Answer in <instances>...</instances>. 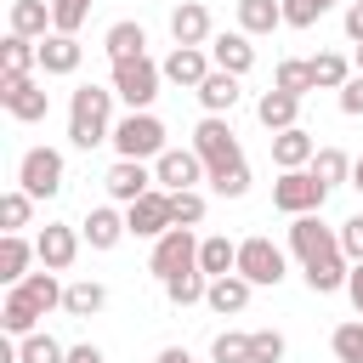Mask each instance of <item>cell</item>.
I'll list each match as a JSON object with an SVG mask.
<instances>
[{
    "instance_id": "1",
    "label": "cell",
    "mask_w": 363,
    "mask_h": 363,
    "mask_svg": "<svg viewBox=\"0 0 363 363\" xmlns=\"http://www.w3.org/2000/svg\"><path fill=\"white\" fill-rule=\"evenodd\" d=\"M68 142L74 147H102V142H113V91H102V85H79L74 96H68Z\"/></svg>"
},
{
    "instance_id": "2",
    "label": "cell",
    "mask_w": 363,
    "mask_h": 363,
    "mask_svg": "<svg viewBox=\"0 0 363 363\" xmlns=\"http://www.w3.org/2000/svg\"><path fill=\"white\" fill-rule=\"evenodd\" d=\"M159 79H164V68H159L153 57H125V62H113V96H119L130 113H147V108H153Z\"/></svg>"
},
{
    "instance_id": "3",
    "label": "cell",
    "mask_w": 363,
    "mask_h": 363,
    "mask_svg": "<svg viewBox=\"0 0 363 363\" xmlns=\"http://www.w3.org/2000/svg\"><path fill=\"white\" fill-rule=\"evenodd\" d=\"M193 153L204 159V176H216V170H227V164L244 159V147H238V136H233V125H227L221 113H204V119H199V130H193Z\"/></svg>"
},
{
    "instance_id": "4",
    "label": "cell",
    "mask_w": 363,
    "mask_h": 363,
    "mask_svg": "<svg viewBox=\"0 0 363 363\" xmlns=\"http://www.w3.org/2000/svg\"><path fill=\"white\" fill-rule=\"evenodd\" d=\"M323 199H329V187H323L312 170H284V176L272 182V204H278L284 216H318Z\"/></svg>"
},
{
    "instance_id": "5",
    "label": "cell",
    "mask_w": 363,
    "mask_h": 363,
    "mask_svg": "<svg viewBox=\"0 0 363 363\" xmlns=\"http://www.w3.org/2000/svg\"><path fill=\"white\" fill-rule=\"evenodd\" d=\"M289 250L301 255V267H323V261L346 255V250H340V233L323 227L318 216H295V221H289Z\"/></svg>"
},
{
    "instance_id": "6",
    "label": "cell",
    "mask_w": 363,
    "mask_h": 363,
    "mask_svg": "<svg viewBox=\"0 0 363 363\" xmlns=\"http://www.w3.org/2000/svg\"><path fill=\"white\" fill-rule=\"evenodd\" d=\"M113 147H119V159H159L164 153V125L153 113H125L113 125Z\"/></svg>"
},
{
    "instance_id": "7",
    "label": "cell",
    "mask_w": 363,
    "mask_h": 363,
    "mask_svg": "<svg viewBox=\"0 0 363 363\" xmlns=\"http://www.w3.org/2000/svg\"><path fill=\"white\" fill-rule=\"evenodd\" d=\"M17 187H23L28 199L62 193V153H57V147H28V153L17 159Z\"/></svg>"
},
{
    "instance_id": "8",
    "label": "cell",
    "mask_w": 363,
    "mask_h": 363,
    "mask_svg": "<svg viewBox=\"0 0 363 363\" xmlns=\"http://www.w3.org/2000/svg\"><path fill=\"white\" fill-rule=\"evenodd\" d=\"M199 267V238H193V227H170L164 238H153V261H147V272L164 284V278H176V272H193Z\"/></svg>"
},
{
    "instance_id": "9",
    "label": "cell",
    "mask_w": 363,
    "mask_h": 363,
    "mask_svg": "<svg viewBox=\"0 0 363 363\" xmlns=\"http://www.w3.org/2000/svg\"><path fill=\"white\" fill-rule=\"evenodd\" d=\"M238 278H250L255 289H278L284 284V250L272 244V238H244L238 244Z\"/></svg>"
},
{
    "instance_id": "10",
    "label": "cell",
    "mask_w": 363,
    "mask_h": 363,
    "mask_svg": "<svg viewBox=\"0 0 363 363\" xmlns=\"http://www.w3.org/2000/svg\"><path fill=\"white\" fill-rule=\"evenodd\" d=\"M0 108H6L11 119L34 125V119H45L51 96H45V85H34V74H17V79H6V74H0Z\"/></svg>"
},
{
    "instance_id": "11",
    "label": "cell",
    "mask_w": 363,
    "mask_h": 363,
    "mask_svg": "<svg viewBox=\"0 0 363 363\" xmlns=\"http://www.w3.org/2000/svg\"><path fill=\"white\" fill-rule=\"evenodd\" d=\"M199 176H204V159H199L193 147H164V153L153 159V182H159L164 193H193Z\"/></svg>"
},
{
    "instance_id": "12",
    "label": "cell",
    "mask_w": 363,
    "mask_h": 363,
    "mask_svg": "<svg viewBox=\"0 0 363 363\" xmlns=\"http://www.w3.org/2000/svg\"><path fill=\"white\" fill-rule=\"evenodd\" d=\"M125 227L136 233V238H164L176 221H170V193L164 187H153V193H142L136 204H125Z\"/></svg>"
},
{
    "instance_id": "13",
    "label": "cell",
    "mask_w": 363,
    "mask_h": 363,
    "mask_svg": "<svg viewBox=\"0 0 363 363\" xmlns=\"http://www.w3.org/2000/svg\"><path fill=\"white\" fill-rule=\"evenodd\" d=\"M102 187H108V199L136 204L142 193H153V170H147L142 159H113V164H108V176H102Z\"/></svg>"
},
{
    "instance_id": "14",
    "label": "cell",
    "mask_w": 363,
    "mask_h": 363,
    "mask_svg": "<svg viewBox=\"0 0 363 363\" xmlns=\"http://www.w3.org/2000/svg\"><path fill=\"white\" fill-rule=\"evenodd\" d=\"M34 250H40V267H45V272H68L74 255H79V233L62 227V221H45L40 238H34Z\"/></svg>"
},
{
    "instance_id": "15",
    "label": "cell",
    "mask_w": 363,
    "mask_h": 363,
    "mask_svg": "<svg viewBox=\"0 0 363 363\" xmlns=\"http://www.w3.org/2000/svg\"><path fill=\"white\" fill-rule=\"evenodd\" d=\"M170 40L176 45H193V51H204L216 34H210V11L199 6V0H182L176 11H170Z\"/></svg>"
},
{
    "instance_id": "16",
    "label": "cell",
    "mask_w": 363,
    "mask_h": 363,
    "mask_svg": "<svg viewBox=\"0 0 363 363\" xmlns=\"http://www.w3.org/2000/svg\"><path fill=\"white\" fill-rule=\"evenodd\" d=\"M210 62H216L221 74L244 79V74L255 68V45H250V34H216V40H210Z\"/></svg>"
},
{
    "instance_id": "17",
    "label": "cell",
    "mask_w": 363,
    "mask_h": 363,
    "mask_svg": "<svg viewBox=\"0 0 363 363\" xmlns=\"http://www.w3.org/2000/svg\"><path fill=\"white\" fill-rule=\"evenodd\" d=\"M159 68H164V79H170V85H187V91H199V85L210 79V51L176 45V51H170V57H164Z\"/></svg>"
},
{
    "instance_id": "18",
    "label": "cell",
    "mask_w": 363,
    "mask_h": 363,
    "mask_svg": "<svg viewBox=\"0 0 363 363\" xmlns=\"http://www.w3.org/2000/svg\"><path fill=\"white\" fill-rule=\"evenodd\" d=\"M272 159H278V170H306L312 159H318V142H312V130H278L272 136Z\"/></svg>"
},
{
    "instance_id": "19",
    "label": "cell",
    "mask_w": 363,
    "mask_h": 363,
    "mask_svg": "<svg viewBox=\"0 0 363 363\" xmlns=\"http://www.w3.org/2000/svg\"><path fill=\"white\" fill-rule=\"evenodd\" d=\"M250 278H238V272H227V278H210V295H204V306L210 312H221V318H233V312H244L250 306Z\"/></svg>"
},
{
    "instance_id": "20",
    "label": "cell",
    "mask_w": 363,
    "mask_h": 363,
    "mask_svg": "<svg viewBox=\"0 0 363 363\" xmlns=\"http://www.w3.org/2000/svg\"><path fill=\"white\" fill-rule=\"evenodd\" d=\"M295 113H301V96H289V91H261V102H255V119L278 136V130H295Z\"/></svg>"
},
{
    "instance_id": "21",
    "label": "cell",
    "mask_w": 363,
    "mask_h": 363,
    "mask_svg": "<svg viewBox=\"0 0 363 363\" xmlns=\"http://www.w3.org/2000/svg\"><path fill=\"white\" fill-rule=\"evenodd\" d=\"M125 233H130V227H125V216H119L113 204H96V210L85 216V244H91V250H113Z\"/></svg>"
},
{
    "instance_id": "22",
    "label": "cell",
    "mask_w": 363,
    "mask_h": 363,
    "mask_svg": "<svg viewBox=\"0 0 363 363\" xmlns=\"http://www.w3.org/2000/svg\"><path fill=\"white\" fill-rule=\"evenodd\" d=\"M79 57H85V51H79L74 34H45V40H40V68H45V74H74Z\"/></svg>"
},
{
    "instance_id": "23",
    "label": "cell",
    "mask_w": 363,
    "mask_h": 363,
    "mask_svg": "<svg viewBox=\"0 0 363 363\" xmlns=\"http://www.w3.org/2000/svg\"><path fill=\"white\" fill-rule=\"evenodd\" d=\"M34 255H40V250H34L23 233H6V238H0V284H23Z\"/></svg>"
},
{
    "instance_id": "24",
    "label": "cell",
    "mask_w": 363,
    "mask_h": 363,
    "mask_svg": "<svg viewBox=\"0 0 363 363\" xmlns=\"http://www.w3.org/2000/svg\"><path fill=\"white\" fill-rule=\"evenodd\" d=\"M40 318H45V312H40L23 289H11V295H6V306H0V329H6V335H17V340H28Z\"/></svg>"
},
{
    "instance_id": "25",
    "label": "cell",
    "mask_w": 363,
    "mask_h": 363,
    "mask_svg": "<svg viewBox=\"0 0 363 363\" xmlns=\"http://www.w3.org/2000/svg\"><path fill=\"white\" fill-rule=\"evenodd\" d=\"M45 28H51V0H11V34L45 40Z\"/></svg>"
},
{
    "instance_id": "26",
    "label": "cell",
    "mask_w": 363,
    "mask_h": 363,
    "mask_svg": "<svg viewBox=\"0 0 363 363\" xmlns=\"http://www.w3.org/2000/svg\"><path fill=\"white\" fill-rule=\"evenodd\" d=\"M102 51H108V62L147 57V34H142V23H113V28L102 34Z\"/></svg>"
},
{
    "instance_id": "27",
    "label": "cell",
    "mask_w": 363,
    "mask_h": 363,
    "mask_svg": "<svg viewBox=\"0 0 363 363\" xmlns=\"http://www.w3.org/2000/svg\"><path fill=\"white\" fill-rule=\"evenodd\" d=\"M199 272H204V278L238 272V244H233V238H199Z\"/></svg>"
},
{
    "instance_id": "28",
    "label": "cell",
    "mask_w": 363,
    "mask_h": 363,
    "mask_svg": "<svg viewBox=\"0 0 363 363\" xmlns=\"http://www.w3.org/2000/svg\"><path fill=\"white\" fill-rule=\"evenodd\" d=\"M284 23V0H238V34H272Z\"/></svg>"
},
{
    "instance_id": "29",
    "label": "cell",
    "mask_w": 363,
    "mask_h": 363,
    "mask_svg": "<svg viewBox=\"0 0 363 363\" xmlns=\"http://www.w3.org/2000/svg\"><path fill=\"white\" fill-rule=\"evenodd\" d=\"M28 68H40V40L6 34V45H0V74H6V79H17V74H28Z\"/></svg>"
},
{
    "instance_id": "30",
    "label": "cell",
    "mask_w": 363,
    "mask_h": 363,
    "mask_svg": "<svg viewBox=\"0 0 363 363\" xmlns=\"http://www.w3.org/2000/svg\"><path fill=\"white\" fill-rule=\"evenodd\" d=\"M199 102H204V113H233V102H238V79L233 74H221V68H210V79L199 85Z\"/></svg>"
},
{
    "instance_id": "31",
    "label": "cell",
    "mask_w": 363,
    "mask_h": 363,
    "mask_svg": "<svg viewBox=\"0 0 363 363\" xmlns=\"http://www.w3.org/2000/svg\"><path fill=\"white\" fill-rule=\"evenodd\" d=\"M204 295H210V278H204L199 267H193V272H176V278H164V301H170V306H199Z\"/></svg>"
},
{
    "instance_id": "32",
    "label": "cell",
    "mask_w": 363,
    "mask_h": 363,
    "mask_svg": "<svg viewBox=\"0 0 363 363\" xmlns=\"http://www.w3.org/2000/svg\"><path fill=\"white\" fill-rule=\"evenodd\" d=\"M102 306H108V289L91 284V278L68 284V295H62V312H68V318H91V312H102Z\"/></svg>"
},
{
    "instance_id": "33",
    "label": "cell",
    "mask_w": 363,
    "mask_h": 363,
    "mask_svg": "<svg viewBox=\"0 0 363 363\" xmlns=\"http://www.w3.org/2000/svg\"><path fill=\"white\" fill-rule=\"evenodd\" d=\"M11 289H23V295H28V301H34L40 312L62 306V295H68V289L57 284V272H28V278H23V284H11Z\"/></svg>"
},
{
    "instance_id": "34",
    "label": "cell",
    "mask_w": 363,
    "mask_h": 363,
    "mask_svg": "<svg viewBox=\"0 0 363 363\" xmlns=\"http://www.w3.org/2000/svg\"><path fill=\"white\" fill-rule=\"evenodd\" d=\"M272 91H289V96H306V91H318V79H312V62H301V57H284V62H278V79H272Z\"/></svg>"
},
{
    "instance_id": "35",
    "label": "cell",
    "mask_w": 363,
    "mask_h": 363,
    "mask_svg": "<svg viewBox=\"0 0 363 363\" xmlns=\"http://www.w3.org/2000/svg\"><path fill=\"white\" fill-rule=\"evenodd\" d=\"M17 363H68V346L34 329L28 340H17Z\"/></svg>"
},
{
    "instance_id": "36",
    "label": "cell",
    "mask_w": 363,
    "mask_h": 363,
    "mask_svg": "<svg viewBox=\"0 0 363 363\" xmlns=\"http://www.w3.org/2000/svg\"><path fill=\"white\" fill-rule=\"evenodd\" d=\"M312 79H318V91H340V85L352 79V68H346L340 51H318V57H312Z\"/></svg>"
},
{
    "instance_id": "37",
    "label": "cell",
    "mask_w": 363,
    "mask_h": 363,
    "mask_svg": "<svg viewBox=\"0 0 363 363\" xmlns=\"http://www.w3.org/2000/svg\"><path fill=\"white\" fill-rule=\"evenodd\" d=\"M306 170H312V176H318L323 187H340V182L352 176V159H346L340 147H318V159H312Z\"/></svg>"
},
{
    "instance_id": "38",
    "label": "cell",
    "mask_w": 363,
    "mask_h": 363,
    "mask_svg": "<svg viewBox=\"0 0 363 363\" xmlns=\"http://www.w3.org/2000/svg\"><path fill=\"white\" fill-rule=\"evenodd\" d=\"M28 216H34V199H28L23 187H11V193L0 199V227L17 233V227H28Z\"/></svg>"
},
{
    "instance_id": "39",
    "label": "cell",
    "mask_w": 363,
    "mask_h": 363,
    "mask_svg": "<svg viewBox=\"0 0 363 363\" xmlns=\"http://www.w3.org/2000/svg\"><path fill=\"white\" fill-rule=\"evenodd\" d=\"M91 17V0H51V34H74Z\"/></svg>"
},
{
    "instance_id": "40",
    "label": "cell",
    "mask_w": 363,
    "mask_h": 363,
    "mask_svg": "<svg viewBox=\"0 0 363 363\" xmlns=\"http://www.w3.org/2000/svg\"><path fill=\"white\" fill-rule=\"evenodd\" d=\"M210 187H216L221 199H244V193H250V164L238 159V164H227V170H216V176H210Z\"/></svg>"
},
{
    "instance_id": "41",
    "label": "cell",
    "mask_w": 363,
    "mask_h": 363,
    "mask_svg": "<svg viewBox=\"0 0 363 363\" xmlns=\"http://www.w3.org/2000/svg\"><path fill=\"white\" fill-rule=\"evenodd\" d=\"M170 221L176 227H199L204 221V193H170Z\"/></svg>"
},
{
    "instance_id": "42",
    "label": "cell",
    "mask_w": 363,
    "mask_h": 363,
    "mask_svg": "<svg viewBox=\"0 0 363 363\" xmlns=\"http://www.w3.org/2000/svg\"><path fill=\"white\" fill-rule=\"evenodd\" d=\"M250 363H284V335L278 329H255L250 335Z\"/></svg>"
},
{
    "instance_id": "43",
    "label": "cell",
    "mask_w": 363,
    "mask_h": 363,
    "mask_svg": "<svg viewBox=\"0 0 363 363\" xmlns=\"http://www.w3.org/2000/svg\"><path fill=\"white\" fill-rule=\"evenodd\" d=\"M210 357H216V363H250V335H233V329L216 335V340H210Z\"/></svg>"
},
{
    "instance_id": "44",
    "label": "cell",
    "mask_w": 363,
    "mask_h": 363,
    "mask_svg": "<svg viewBox=\"0 0 363 363\" xmlns=\"http://www.w3.org/2000/svg\"><path fill=\"white\" fill-rule=\"evenodd\" d=\"M329 346H335V357H340V363H363V323H340Z\"/></svg>"
},
{
    "instance_id": "45",
    "label": "cell",
    "mask_w": 363,
    "mask_h": 363,
    "mask_svg": "<svg viewBox=\"0 0 363 363\" xmlns=\"http://www.w3.org/2000/svg\"><path fill=\"white\" fill-rule=\"evenodd\" d=\"M329 6H335V0H284V23H289V28H312Z\"/></svg>"
},
{
    "instance_id": "46",
    "label": "cell",
    "mask_w": 363,
    "mask_h": 363,
    "mask_svg": "<svg viewBox=\"0 0 363 363\" xmlns=\"http://www.w3.org/2000/svg\"><path fill=\"white\" fill-rule=\"evenodd\" d=\"M340 250H346V261H352V267L363 261V216H352V221H340Z\"/></svg>"
},
{
    "instance_id": "47",
    "label": "cell",
    "mask_w": 363,
    "mask_h": 363,
    "mask_svg": "<svg viewBox=\"0 0 363 363\" xmlns=\"http://www.w3.org/2000/svg\"><path fill=\"white\" fill-rule=\"evenodd\" d=\"M340 113H352V119L363 113V74H352V79L340 85Z\"/></svg>"
},
{
    "instance_id": "48",
    "label": "cell",
    "mask_w": 363,
    "mask_h": 363,
    "mask_svg": "<svg viewBox=\"0 0 363 363\" xmlns=\"http://www.w3.org/2000/svg\"><path fill=\"white\" fill-rule=\"evenodd\" d=\"M346 40L363 45V0H352V11H346Z\"/></svg>"
},
{
    "instance_id": "49",
    "label": "cell",
    "mask_w": 363,
    "mask_h": 363,
    "mask_svg": "<svg viewBox=\"0 0 363 363\" xmlns=\"http://www.w3.org/2000/svg\"><path fill=\"white\" fill-rule=\"evenodd\" d=\"M68 363H108V357H102V346L85 340V346H68Z\"/></svg>"
},
{
    "instance_id": "50",
    "label": "cell",
    "mask_w": 363,
    "mask_h": 363,
    "mask_svg": "<svg viewBox=\"0 0 363 363\" xmlns=\"http://www.w3.org/2000/svg\"><path fill=\"white\" fill-rule=\"evenodd\" d=\"M346 295H352V306H357V318H363V261L352 267V278H346Z\"/></svg>"
},
{
    "instance_id": "51",
    "label": "cell",
    "mask_w": 363,
    "mask_h": 363,
    "mask_svg": "<svg viewBox=\"0 0 363 363\" xmlns=\"http://www.w3.org/2000/svg\"><path fill=\"white\" fill-rule=\"evenodd\" d=\"M159 363H193V357H187L182 346H164V352H159Z\"/></svg>"
},
{
    "instance_id": "52",
    "label": "cell",
    "mask_w": 363,
    "mask_h": 363,
    "mask_svg": "<svg viewBox=\"0 0 363 363\" xmlns=\"http://www.w3.org/2000/svg\"><path fill=\"white\" fill-rule=\"evenodd\" d=\"M352 187H357V193H363V153H357V159H352Z\"/></svg>"
},
{
    "instance_id": "53",
    "label": "cell",
    "mask_w": 363,
    "mask_h": 363,
    "mask_svg": "<svg viewBox=\"0 0 363 363\" xmlns=\"http://www.w3.org/2000/svg\"><path fill=\"white\" fill-rule=\"evenodd\" d=\"M357 74H363V45H357Z\"/></svg>"
}]
</instances>
